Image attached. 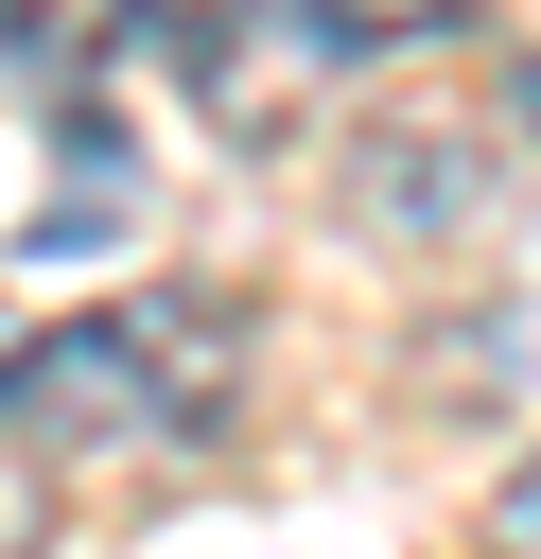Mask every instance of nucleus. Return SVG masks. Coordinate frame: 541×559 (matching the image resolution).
Listing matches in <instances>:
<instances>
[{
    "instance_id": "obj_1",
    "label": "nucleus",
    "mask_w": 541,
    "mask_h": 559,
    "mask_svg": "<svg viewBox=\"0 0 541 559\" xmlns=\"http://www.w3.org/2000/svg\"><path fill=\"white\" fill-rule=\"evenodd\" d=\"M227 384H244V314L122 297V314H70V332L0 349V454L35 489L87 472V454H209L227 437Z\"/></svg>"
},
{
    "instance_id": "obj_5",
    "label": "nucleus",
    "mask_w": 541,
    "mask_h": 559,
    "mask_svg": "<svg viewBox=\"0 0 541 559\" xmlns=\"http://www.w3.org/2000/svg\"><path fill=\"white\" fill-rule=\"evenodd\" d=\"M506 105H524V140H541V70H506Z\"/></svg>"
},
{
    "instance_id": "obj_3",
    "label": "nucleus",
    "mask_w": 541,
    "mask_h": 559,
    "mask_svg": "<svg viewBox=\"0 0 541 559\" xmlns=\"http://www.w3.org/2000/svg\"><path fill=\"white\" fill-rule=\"evenodd\" d=\"M140 35V0H0V87H87Z\"/></svg>"
},
{
    "instance_id": "obj_2",
    "label": "nucleus",
    "mask_w": 541,
    "mask_h": 559,
    "mask_svg": "<svg viewBox=\"0 0 541 559\" xmlns=\"http://www.w3.org/2000/svg\"><path fill=\"white\" fill-rule=\"evenodd\" d=\"M140 35L175 52L192 122L262 157V140L332 122V87H349V70L436 52V35H454V0H192V17H157V0H140Z\"/></svg>"
},
{
    "instance_id": "obj_4",
    "label": "nucleus",
    "mask_w": 541,
    "mask_h": 559,
    "mask_svg": "<svg viewBox=\"0 0 541 559\" xmlns=\"http://www.w3.org/2000/svg\"><path fill=\"white\" fill-rule=\"evenodd\" d=\"M489 542H506V559H541V454H524V472L489 489Z\"/></svg>"
}]
</instances>
